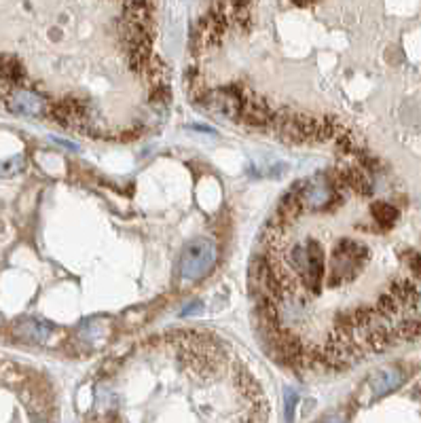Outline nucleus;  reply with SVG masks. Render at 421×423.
Listing matches in <instances>:
<instances>
[{"instance_id":"obj_1","label":"nucleus","mask_w":421,"mask_h":423,"mask_svg":"<svg viewBox=\"0 0 421 423\" xmlns=\"http://www.w3.org/2000/svg\"><path fill=\"white\" fill-rule=\"evenodd\" d=\"M218 258L216 244L210 237H197L189 242L180 256V278L184 282H197L206 278Z\"/></svg>"},{"instance_id":"obj_7","label":"nucleus","mask_w":421,"mask_h":423,"mask_svg":"<svg viewBox=\"0 0 421 423\" xmlns=\"http://www.w3.org/2000/svg\"><path fill=\"white\" fill-rule=\"evenodd\" d=\"M295 405H297V392L295 390H286V419L288 422H292Z\"/></svg>"},{"instance_id":"obj_3","label":"nucleus","mask_w":421,"mask_h":423,"mask_svg":"<svg viewBox=\"0 0 421 423\" xmlns=\"http://www.w3.org/2000/svg\"><path fill=\"white\" fill-rule=\"evenodd\" d=\"M405 381V371H401L398 367H390V369H384L379 371L373 379H371V390H373V396L379 398L392 390H396L401 383Z\"/></svg>"},{"instance_id":"obj_2","label":"nucleus","mask_w":421,"mask_h":423,"mask_svg":"<svg viewBox=\"0 0 421 423\" xmlns=\"http://www.w3.org/2000/svg\"><path fill=\"white\" fill-rule=\"evenodd\" d=\"M4 106L8 112H15V114H25V117H38L47 110V104L45 100L30 91V89H15L6 95L4 100Z\"/></svg>"},{"instance_id":"obj_8","label":"nucleus","mask_w":421,"mask_h":423,"mask_svg":"<svg viewBox=\"0 0 421 423\" xmlns=\"http://www.w3.org/2000/svg\"><path fill=\"white\" fill-rule=\"evenodd\" d=\"M322 423H345V415H341V413H335V415H331V417H326Z\"/></svg>"},{"instance_id":"obj_6","label":"nucleus","mask_w":421,"mask_h":423,"mask_svg":"<svg viewBox=\"0 0 421 423\" xmlns=\"http://www.w3.org/2000/svg\"><path fill=\"white\" fill-rule=\"evenodd\" d=\"M21 165H23V159L21 157H13V159L0 163V176H13V174H17L21 169Z\"/></svg>"},{"instance_id":"obj_4","label":"nucleus","mask_w":421,"mask_h":423,"mask_svg":"<svg viewBox=\"0 0 421 423\" xmlns=\"http://www.w3.org/2000/svg\"><path fill=\"white\" fill-rule=\"evenodd\" d=\"M371 214L381 229H392L394 222L398 220V210L388 201H375L371 205Z\"/></svg>"},{"instance_id":"obj_5","label":"nucleus","mask_w":421,"mask_h":423,"mask_svg":"<svg viewBox=\"0 0 421 423\" xmlns=\"http://www.w3.org/2000/svg\"><path fill=\"white\" fill-rule=\"evenodd\" d=\"M17 333H19L23 339L42 343V341H47V337L51 335V328H49L47 324L38 322V320H25L23 324L17 326Z\"/></svg>"}]
</instances>
